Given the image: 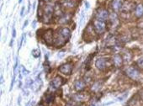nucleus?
Segmentation results:
<instances>
[{
    "label": "nucleus",
    "instance_id": "4be33fe9",
    "mask_svg": "<svg viewBox=\"0 0 143 106\" xmlns=\"http://www.w3.org/2000/svg\"><path fill=\"white\" fill-rule=\"evenodd\" d=\"M127 96H128V93H126L125 94H123V95L120 96V97L118 98V100H119V101H123V100H124L125 98H126Z\"/></svg>",
    "mask_w": 143,
    "mask_h": 106
},
{
    "label": "nucleus",
    "instance_id": "aec40b11",
    "mask_svg": "<svg viewBox=\"0 0 143 106\" xmlns=\"http://www.w3.org/2000/svg\"><path fill=\"white\" fill-rule=\"evenodd\" d=\"M21 70H22V73H23L24 75H28L29 73H30V71H28L24 66H21Z\"/></svg>",
    "mask_w": 143,
    "mask_h": 106
},
{
    "label": "nucleus",
    "instance_id": "20e7f679",
    "mask_svg": "<svg viewBox=\"0 0 143 106\" xmlns=\"http://www.w3.org/2000/svg\"><path fill=\"white\" fill-rule=\"evenodd\" d=\"M126 73L129 78L134 80L138 79L139 77H140V72H139V71L133 67H130L129 68H127L126 71Z\"/></svg>",
    "mask_w": 143,
    "mask_h": 106
},
{
    "label": "nucleus",
    "instance_id": "a878e982",
    "mask_svg": "<svg viewBox=\"0 0 143 106\" xmlns=\"http://www.w3.org/2000/svg\"><path fill=\"white\" fill-rule=\"evenodd\" d=\"M46 99H47V102H51V100L53 99V96L52 95H49V94H47V97H46Z\"/></svg>",
    "mask_w": 143,
    "mask_h": 106
},
{
    "label": "nucleus",
    "instance_id": "f8f14e48",
    "mask_svg": "<svg viewBox=\"0 0 143 106\" xmlns=\"http://www.w3.org/2000/svg\"><path fill=\"white\" fill-rule=\"evenodd\" d=\"M122 5H123L122 0H114L112 2V8L115 11H119L122 8Z\"/></svg>",
    "mask_w": 143,
    "mask_h": 106
},
{
    "label": "nucleus",
    "instance_id": "2f4dec72",
    "mask_svg": "<svg viewBox=\"0 0 143 106\" xmlns=\"http://www.w3.org/2000/svg\"><path fill=\"white\" fill-rule=\"evenodd\" d=\"M3 83V74H1V84Z\"/></svg>",
    "mask_w": 143,
    "mask_h": 106
},
{
    "label": "nucleus",
    "instance_id": "c756f323",
    "mask_svg": "<svg viewBox=\"0 0 143 106\" xmlns=\"http://www.w3.org/2000/svg\"><path fill=\"white\" fill-rule=\"evenodd\" d=\"M85 5H86V9H87L89 8V3H88V2H85Z\"/></svg>",
    "mask_w": 143,
    "mask_h": 106
},
{
    "label": "nucleus",
    "instance_id": "7c9ffc66",
    "mask_svg": "<svg viewBox=\"0 0 143 106\" xmlns=\"http://www.w3.org/2000/svg\"><path fill=\"white\" fill-rule=\"evenodd\" d=\"M30 3L29 2V6H28V12H30Z\"/></svg>",
    "mask_w": 143,
    "mask_h": 106
},
{
    "label": "nucleus",
    "instance_id": "412c9836",
    "mask_svg": "<svg viewBox=\"0 0 143 106\" xmlns=\"http://www.w3.org/2000/svg\"><path fill=\"white\" fill-rule=\"evenodd\" d=\"M100 89V83H95V84L93 86V88H92V89L94 90V91H96V90Z\"/></svg>",
    "mask_w": 143,
    "mask_h": 106
},
{
    "label": "nucleus",
    "instance_id": "f704fd0d",
    "mask_svg": "<svg viewBox=\"0 0 143 106\" xmlns=\"http://www.w3.org/2000/svg\"><path fill=\"white\" fill-rule=\"evenodd\" d=\"M25 106H30V102H28V103L25 104Z\"/></svg>",
    "mask_w": 143,
    "mask_h": 106
},
{
    "label": "nucleus",
    "instance_id": "a211bd4d",
    "mask_svg": "<svg viewBox=\"0 0 143 106\" xmlns=\"http://www.w3.org/2000/svg\"><path fill=\"white\" fill-rule=\"evenodd\" d=\"M137 65L140 67L141 69H143V57L139 58V59L137 60Z\"/></svg>",
    "mask_w": 143,
    "mask_h": 106
},
{
    "label": "nucleus",
    "instance_id": "e433bc0d",
    "mask_svg": "<svg viewBox=\"0 0 143 106\" xmlns=\"http://www.w3.org/2000/svg\"><path fill=\"white\" fill-rule=\"evenodd\" d=\"M39 106H43V105H42V104H40Z\"/></svg>",
    "mask_w": 143,
    "mask_h": 106
},
{
    "label": "nucleus",
    "instance_id": "9b49d317",
    "mask_svg": "<svg viewBox=\"0 0 143 106\" xmlns=\"http://www.w3.org/2000/svg\"><path fill=\"white\" fill-rule=\"evenodd\" d=\"M85 83H84L83 81L82 80H77L74 83V87H75V89L77 91H83L84 89H85Z\"/></svg>",
    "mask_w": 143,
    "mask_h": 106
},
{
    "label": "nucleus",
    "instance_id": "9d476101",
    "mask_svg": "<svg viewBox=\"0 0 143 106\" xmlns=\"http://www.w3.org/2000/svg\"><path fill=\"white\" fill-rule=\"evenodd\" d=\"M113 63H114V64H115V66L116 67H121L122 63H123V58L120 57V55L116 54L113 57Z\"/></svg>",
    "mask_w": 143,
    "mask_h": 106
},
{
    "label": "nucleus",
    "instance_id": "dca6fc26",
    "mask_svg": "<svg viewBox=\"0 0 143 106\" xmlns=\"http://www.w3.org/2000/svg\"><path fill=\"white\" fill-rule=\"evenodd\" d=\"M31 54H32V56L34 57L35 58H38V57H41V50H40L39 48L32 50Z\"/></svg>",
    "mask_w": 143,
    "mask_h": 106
},
{
    "label": "nucleus",
    "instance_id": "f03ea898",
    "mask_svg": "<svg viewBox=\"0 0 143 106\" xmlns=\"http://www.w3.org/2000/svg\"><path fill=\"white\" fill-rule=\"evenodd\" d=\"M54 12V8L51 5H47L43 13V21L45 23H50L52 20V15Z\"/></svg>",
    "mask_w": 143,
    "mask_h": 106
},
{
    "label": "nucleus",
    "instance_id": "72a5a7b5",
    "mask_svg": "<svg viewBox=\"0 0 143 106\" xmlns=\"http://www.w3.org/2000/svg\"><path fill=\"white\" fill-rule=\"evenodd\" d=\"M14 43V40L12 38V40H11V41H10V46H12V44Z\"/></svg>",
    "mask_w": 143,
    "mask_h": 106
},
{
    "label": "nucleus",
    "instance_id": "2eb2a0df",
    "mask_svg": "<svg viewBox=\"0 0 143 106\" xmlns=\"http://www.w3.org/2000/svg\"><path fill=\"white\" fill-rule=\"evenodd\" d=\"M86 98H87V96L84 93H78L74 96L75 100H77V101H83L86 99Z\"/></svg>",
    "mask_w": 143,
    "mask_h": 106
},
{
    "label": "nucleus",
    "instance_id": "4468645a",
    "mask_svg": "<svg viewBox=\"0 0 143 106\" xmlns=\"http://www.w3.org/2000/svg\"><path fill=\"white\" fill-rule=\"evenodd\" d=\"M135 14H136L137 17L143 16V5L142 4H139L136 7V9H135Z\"/></svg>",
    "mask_w": 143,
    "mask_h": 106
},
{
    "label": "nucleus",
    "instance_id": "ddd939ff",
    "mask_svg": "<svg viewBox=\"0 0 143 106\" xmlns=\"http://www.w3.org/2000/svg\"><path fill=\"white\" fill-rule=\"evenodd\" d=\"M41 84H42L41 79V78H40V77H38V78H36L35 82H34V83H33V85L31 86L32 90H34V91H37V90H39L40 89H41Z\"/></svg>",
    "mask_w": 143,
    "mask_h": 106
},
{
    "label": "nucleus",
    "instance_id": "393cba45",
    "mask_svg": "<svg viewBox=\"0 0 143 106\" xmlns=\"http://www.w3.org/2000/svg\"><path fill=\"white\" fill-rule=\"evenodd\" d=\"M84 12L83 11V13H82V17H81V21H80V25H83V22H84Z\"/></svg>",
    "mask_w": 143,
    "mask_h": 106
},
{
    "label": "nucleus",
    "instance_id": "bb28decb",
    "mask_svg": "<svg viewBox=\"0 0 143 106\" xmlns=\"http://www.w3.org/2000/svg\"><path fill=\"white\" fill-rule=\"evenodd\" d=\"M28 24H29V20H26L24 21V25H23V29H24L25 27H26L27 25H28Z\"/></svg>",
    "mask_w": 143,
    "mask_h": 106
},
{
    "label": "nucleus",
    "instance_id": "7ed1b4c3",
    "mask_svg": "<svg viewBox=\"0 0 143 106\" xmlns=\"http://www.w3.org/2000/svg\"><path fill=\"white\" fill-rule=\"evenodd\" d=\"M42 38L45 41V42L47 44V45H53L54 43V38H53V30L51 29H49V30H46L43 33L42 35Z\"/></svg>",
    "mask_w": 143,
    "mask_h": 106
},
{
    "label": "nucleus",
    "instance_id": "39448f33",
    "mask_svg": "<svg viewBox=\"0 0 143 106\" xmlns=\"http://www.w3.org/2000/svg\"><path fill=\"white\" fill-rule=\"evenodd\" d=\"M64 83H65L64 79L62 78L61 77L57 76L56 78L51 82L50 87H51V89H58V88H60Z\"/></svg>",
    "mask_w": 143,
    "mask_h": 106
},
{
    "label": "nucleus",
    "instance_id": "f3484780",
    "mask_svg": "<svg viewBox=\"0 0 143 106\" xmlns=\"http://www.w3.org/2000/svg\"><path fill=\"white\" fill-rule=\"evenodd\" d=\"M44 69H45V72H46V73H49V72H50L51 67H50L48 61H46V63L44 64Z\"/></svg>",
    "mask_w": 143,
    "mask_h": 106
},
{
    "label": "nucleus",
    "instance_id": "f257e3e1",
    "mask_svg": "<svg viewBox=\"0 0 143 106\" xmlns=\"http://www.w3.org/2000/svg\"><path fill=\"white\" fill-rule=\"evenodd\" d=\"M71 37V31L68 28L64 27L61 28L59 30V33L57 35V37L54 42V45L57 47H61L65 45L67 42V41Z\"/></svg>",
    "mask_w": 143,
    "mask_h": 106
},
{
    "label": "nucleus",
    "instance_id": "c85d7f7f",
    "mask_svg": "<svg viewBox=\"0 0 143 106\" xmlns=\"http://www.w3.org/2000/svg\"><path fill=\"white\" fill-rule=\"evenodd\" d=\"M20 103H21V97L20 96L19 98H18V104L20 105Z\"/></svg>",
    "mask_w": 143,
    "mask_h": 106
},
{
    "label": "nucleus",
    "instance_id": "6ab92c4d",
    "mask_svg": "<svg viewBox=\"0 0 143 106\" xmlns=\"http://www.w3.org/2000/svg\"><path fill=\"white\" fill-rule=\"evenodd\" d=\"M33 83H34V81H33L31 78L28 79L27 82L25 83V87H31L33 85Z\"/></svg>",
    "mask_w": 143,
    "mask_h": 106
},
{
    "label": "nucleus",
    "instance_id": "0eeeda50",
    "mask_svg": "<svg viewBox=\"0 0 143 106\" xmlns=\"http://www.w3.org/2000/svg\"><path fill=\"white\" fill-rule=\"evenodd\" d=\"M59 71L65 75H71L72 72V64L70 63L62 64L59 67Z\"/></svg>",
    "mask_w": 143,
    "mask_h": 106
},
{
    "label": "nucleus",
    "instance_id": "6e6552de",
    "mask_svg": "<svg viewBox=\"0 0 143 106\" xmlns=\"http://www.w3.org/2000/svg\"><path fill=\"white\" fill-rule=\"evenodd\" d=\"M109 19V12L108 10H106L104 9H100L98 10L97 12V20L104 21L106 20Z\"/></svg>",
    "mask_w": 143,
    "mask_h": 106
},
{
    "label": "nucleus",
    "instance_id": "c9c22d12",
    "mask_svg": "<svg viewBox=\"0 0 143 106\" xmlns=\"http://www.w3.org/2000/svg\"><path fill=\"white\" fill-rule=\"evenodd\" d=\"M22 2V0H19V3H20Z\"/></svg>",
    "mask_w": 143,
    "mask_h": 106
},
{
    "label": "nucleus",
    "instance_id": "cd10ccee",
    "mask_svg": "<svg viewBox=\"0 0 143 106\" xmlns=\"http://www.w3.org/2000/svg\"><path fill=\"white\" fill-rule=\"evenodd\" d=\"M24 7H23V8L21 9V11H20V15L23 17L24 16Z\"/></svg>",
    "mask_w": 143,
    "mask_h": 106
},
{
    "label": "nucleus",
    "instance_id": "1a4fd4ad",
    "mask_svg": "<svg viewBox=\"0 0 143 106\" xmlns=\"http://www.w3.org/2000/svg\"><path fill=\"white\" fill-rule=\"evenodd\" d=\"M95 66H96L98 70H100V71L104 70V68L106 67V61H105V59H104V58H98V59L96 60Z\"/></svg>",
    "mask_w": 143,
    "mask_h": 106
},
{
    "label": "nucleus",
    "instance_id": "473e14b6",
    "mask_svg": "<svg viewBox=\"0 0 143 106\" xmlns=\"http://www.w3.org/2000/svg\"><path fill=\"white\" fill-rule=\"evenodd\" d=\"M35 23H36L35 21H34V23H32V27H33V28H35Z\"/></svg>",
    "mask_w": 143,
    "mask_h": 106
},
{
    "label": "nucleus",
    "instance_id": "423d86ee",
    "mask_svg": "<svg viewBox=\"0 0 143 106\" xmlns=\"http://www.w3.org/2000/svg\"><path fill=\"white\" fill-rule=\"evenodd\" d=\"M94 24L95 31H96L98 34H102V33L104 32L105 30V29H106V25H105L104 21L95 20L94 22Z\"/></svg>",
    "mask_w": 143,
    "mask_h": 106
},
{
    "label": "nucleus",
    "instance_id": "b1692460",
    "mask_svg": "<svg viewBox=\"0 0 143 106\" xmlns=\"http://www.w3.org/2000/svg\"><path fill=\"white\" fill-rule=\"evenodd\" d=\"M12 36H13V38H14L16 36V30H15L14 25H13V28H12Z\"/></svg>",
    "mask_w": 143,
    "mask_h": 106
},
{
    "label": "nucleus",
    "instance_id": "5701e85b",
    "mask_svg": "<svg viewBox=\"0 0 143 106\" xmlns=\"http://www.w3.org/2000/svg\"><path fill=\"white\" fill-rule=\"evenodd\" d=\"M24 35H22V37H21V39H20V43H19V49L21 48L22 44H23V42H24Z\"/></svg>",
    "mask_w": 143,
    "mask_h": 106
}]
</instances>
